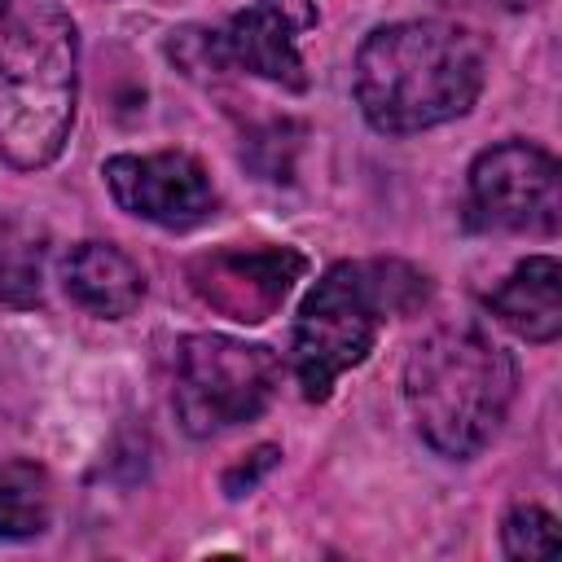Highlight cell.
Masks as SVG:
<instances>
[{"instance_id":"3","label":"cell","mask_w":562,"mask_h":562,"mask_svg":"<svg viewBox=\"0 0 562 562\" xmlns=\"http://www.w3.org/2000/svg\"><path fill=\"white\" fill-rule=\"evenodd\" d=\"M79 31L57 4L13 9L0 26V162L13 171L48 167L75 127Z\"/></svg>"},{"instance_id":"8","label":"cell","mask_w":562,"mask_h":562,"mask_svg":"<svg viewBox=\"0 0 562 562\" xmlns=\"http://www.w3.org/2000/svg\"><path fill=\"white\" fill-rule=\"evenodd\" d=\"M316 22L321 13L312 0H255L241 13H233L220 31L202 35V53L211 66H233L277 88L303 92L307 70H303L299 40Z\"/></svg>"},{"instance_id":"14","label":"cell","mask_w":562,"mask_h":562,"mask_svg":"<svg viewBox=\"0 0 562 562\" xmlns=\"http://www.w3.org/2000/svg\"><path fill=\"white\" fill-rule=\"evenodd\" d=\"M277 461H281V448H277V443H259V448H250L241 461H233L220 483H224V492H228L233 501H241V496H250V492L263 483V474H272Z\"/></svg>"},{"instance_id":"13","label":"cell","mask_w":562,"mask_h":562,"mask_svg":"<svg viewBox=\"0 0 562 562\" xmlns=\"http://www.w3.org/2000/svg\"><path fill=\"white\" fill-rule=\"evenodd\" d=\"M505 558H553L558 553V518L540 505H514L501 522Z\"/></svg>"},{"instance_id":"7","label":"cell","mask_w":562,"mask_h":562,"mask_svg":"<svg viewBox=\"0 0 562 562\" xmlns=\"http://www.w3.org/2000/svg\"><path fill=\"white\" fill-rule=\"evenodd\" d=\"M105 189L119 211L149 220L158 228L184 233L215 215L220 193L206 176V167L184 149H158V154H114L101 167Z\"/></svg>"},{"instance_id":"4","label":"cell","mask_w":562,"mask_h":562,"mask_svg":"<svg viewBox=\"0 0 562 562\" xmlns=\"http://www.w3.org/2000/svg\"><path fill=\"white\" fill-rule=\"evenodd\" d=\"M426 299V277L400 259L329 263L294 316V378L303 400H329L334 382L356 369L391 312H408Z\"/></svg>"},{"instance_id":"1","label":"cell","mask_w":562,"mask_h":562,"mask_svg":"<svg viewBox=\"0 0 562 562\" xmlns=\"http://www.w3.org/2000/svg\"><path fill=\"white\" fill-rule=\"evenodd\" d=\"M487 79V48L470 26L408 18L373 26L356 48V105L373 132L408 136L461 119Z\"/></svg>"},{"instance_id":"11","label":"cell","mask_w":562,"mask_h":562,"mask_svg":"<svg viewBox=\"0 0 562 562\" xmlns=\"http://www.w3.org/2000/svg\"><path fill=\"white\" fill-rule=\"evenodd\" d=\"M487 312L527 342H553L562 334V263L553 255L522 259L487 294Z\"/></svg>"},{"instance_id":"5","label":"cell","mask_w":562,"mask_h":562,"mask_svg":"<svg viewBox=\"0 0 562 562\" xmlns=\"http://www.w3.org/2000/svg\"><path fill=\"white\" fill-rule=\"evenodd\" d=\"M281 382V360L263 342L228 334H184L171 356V408L193 439L255 422Z\"/></svg>"},{"instance_id":"12","label":"cell","mask_w":562,"mask_h":562,"mask_svg":"<svg viewBox=\"0 0 562 562\" xmlns=\"http://www.w3.org/2000/svg\"><path fill=\"white\" fill-rule=\"evenodd\" d=\"M53 522V479L40 461H0V540H35Z\"/></svg>"},{"instance_id":"6","label":"cell","mask_w":562,"mask_h":562,"mask_svg":"<svg viewBox=\"0 0 562 562\" xmlns=\"http://www.w3.org/2000/svg\"><path fill=\"white\" fill-rule=\"evenodd\" d=\"M470 211L487 228L553 237L562 224V167L531 140L487 145L470 162Z\"/></svg>"},{"instance_id":"2","label":"cell","mask_w":562,"mask_h":562,"mask_svg":"<svg viewBox=\"0 0 562 562\" xmlns=\"http://www.w3.org/2000/svg\"><path fill=\"white\" fill-rule=\"evenodd\" d=\"M518 395L514 356L479 325H439L404 360V404L417 435L448 461L479 457Z\"/></svg>"},{"instance_id":"16","label":"cell","mask_w":562,"mask_h":562,"mask_svg":"<svg viewBox=\"0 0 562 562\" xmlns=\"http://www.w3.org/2000/svg\"><path fill=\"white\" fill-rule=\"evenodd\" d=\"M9 13H13V4H9V0H0V26L9 22Z\"/></svg>"},{"instance_id":"10","label":"cell","mask_w":562,"mask_h":562,"mask_svg":"<svg viewBox=\"0 0 562 562\" xmlns=\"http://www.w3.org/2000/svg\"><path fill=\"white\" fill-rule=\"evenodd\" d=\"M61 281H66V294L83 312L105 316V321H123L145 303V272L114 241L70 246V255L61 263Z\"/></svg>"},{"instance_id":"15","label":"cell","mask_w":562,"mask_h":562,"mask_svg":"<svg viewBox=\"0 0 562 562\" xmlns=\"http://www.w3.org/2000/svg\"><path fill=\"white\" fill-rule=\"evenodd\" d=\"M496 4H505V9H536L540 0H496Z\"/></svg>"},{"instance_id":"9","label":"cell","mask_w":562,"mask_h":562,"mask_svg":"<svg viewBox=\"0 0 562 562\" xmlns=\"http://www.w3.org/2000/svg\"><path fill=\"white\" fill-rule=\"evenodd\" d=\"M307 255L294 246H220L189 259V290L237 325L268 321L303 281Z\"/></svg>"}]
</instances>
